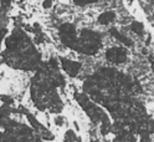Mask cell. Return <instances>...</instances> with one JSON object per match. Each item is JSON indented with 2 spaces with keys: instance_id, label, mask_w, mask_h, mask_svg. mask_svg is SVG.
Masks as SVG:
<instances>
[{
  "instance_id": "1",
  "label": "cell",
  "mask_w": 154,
  "mask_h": 142,
  "mask_svg": "<svg viewBox=\"0 0 154 142\" xmlns=\"http://www.w3.org/2000/svg\"><path fill=\"white\" fill-rule=\"evenodd\" d=\"M0 142H42L26 124L6 117L0 127Z\"/></svg>"
},
{
  "instance_id": "2",
  "label": "cell",
  "mask_w": 154,
  "mask_h": 142,
  "mask_svg": "<svg viewBox=\"0 0 154 142\" xmlns=\"http://www.w3.org/2000/svg\"><path fill=\"white\" fill-rule=\"evenodd\" d=\"M104 58L114 65H124L128 61V51L123 45L109 46L104 51Z\"/></svg>"
},
{
  "instance_id": "3",
  "label": "cell",
  "mask_w": 154,
  "mask_h": 142,
  "mask_svg": "<svg viewBox=\"0 0 154 142\" xmlns=\"http://www.w3.org/2000/svg\"><path fill=\"white\" fill-rule=\"evenodd\" d=\"M60 62H61V69L70 77H77L82 72V62L77 61L75 59L62 56V58H60Z\"/></svg>"
},
{
  "instance_id": "4",
  "label": "cell",
  "mask_w": 154,
  "mask_h": 142,
  "mask_svg": "<svg viewBox=\"0 0 154 142\" xmlns=\"http://www.w3.org/2000/svg\"><path fill=\"white\" fill-rule=\"evenodd\" d=\"M117 20V13L114 10H104L97 16V24L103 27H112Z\"/></svg>"
},
{
  "instance_id": "5",
  "label": "cell",
  "mask_w": 154,
  "mask_h": 142,
  "mask_svg": "<svg viewBox=\"0 0 154 142\" xmlns=\"http://www.w3.org/2000/svg\"><path fill=\"white\" fill-rule=\"evenodd\" d=\"M63 140H65V142H82V140L80 138V136L77 135L73 130L66 131Z\"/></svg>"
},
{
  "instance_id": "6",
  "label": "cell",
  "mask_w": 154,
  "mask_h": 142,
  "mask_svg": "<svg viewBox=\"0 0 154 142\" xmlns=\"http://www.w3.org/2000/svg\"><path fill=\"white\" fill-rule=\"evenodd\" d=\"M2 61H3V60H0V65H2Z\"/></svg>"
}]
</instances>
